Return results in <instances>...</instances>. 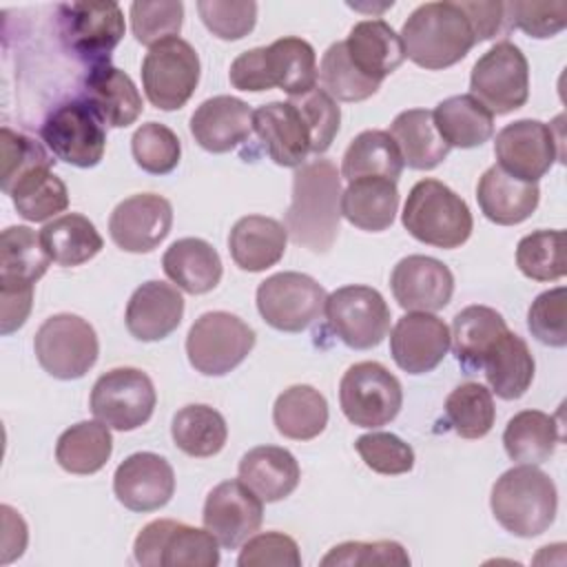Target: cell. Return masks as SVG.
<instances>
[{
	"label": "cell",
	"instance_id": "d590c367",
	"mask_svg": "<svg viewBox=\"0 0 567 567\" xmlns=\"http://www.w3.org/2000/svg\"><path fill=\"white\" fill-rule=\"evenodd\" d=\"M432 115L439 135L450 148H474L494 135V115L470 93L439 102Z\"/></svg>",
	"mask_w": 567,
	"mask_h": 567
},
{
	"label": "cell",
	"instance_id": "ab89813d",
	"mask_svg": "<svg viewBox=\"0 0 567 567\" xmlns=\"http://www.w3.org/2000/svg\"><path fill=\"white\" fill-rule=\"evenodd\" d=\"M558 441L556 419L540 410H523L514 414L503 432L505 452L518 465L545 463L554 454Z\"/></svg>",
	"mask_w": 567,
	"mask_h": 567
},
{
	"label": "cell",
	"instance_id": "7c38bea8",
	"mask_svg": "<svg viewBox=\"0 0 567 567\" xmlns=\"http://www.w3.org/2000/svg\"><path fill=\"white\" fill-rule=\"evenodd\" d=\"M58 24L66 49L91 66L106 64L124 35V13L117 2L60 4Z\"/></svg>",
	"mask_w": 567,
	"mask_h": 567
},
{
	"label": "cell",
	"instance_id": "7402d4cb",
	"mask_svg": "<svg viewBox=\"0 0 567 567\" xmlns=\"http://www.w3.org/2000/svg\"><path fill=\"white\" fill-rule=\"evenodd\" d=\"M252 131L279 166L299 168L312 153L310 128L292 100L261 104L252 113Z\"/></svg>",
	"mask_w": 567,
	"mask_h": 567
},
{
	"label": "cell",
	"instance_id": "e575fe53",
	"mask_svg": "<svg viewBox=\"0 0 567 567\" xmlns=\"http://www.w3.org/2000/svg\"><path fill=\"white\" fill-rule=\"evenodd\" d=\"M485 379L492 392L505 401L520 399L534 379V357L523 337L507 330L485 357Z\"/></svg>",
	"mask_w": 567,
	"mask_h": 567
},
{
	"label": "cell",
	"instance_id": "6f0895ef",
	"mask_svg": "<svg viewBox=\"0 0 567 567\" xmlns=\"http://www.w3.org/2000/svg\"><path fill=\"white\" fill-rule=\"evenodd\" d=\"M308 128H310V135H312V153H326L339 131V122H341V111L337 106V102L323 91V89H312L303 95H295L290 97Z\"/></svg>",
	"mask_w": 567,
	"mask_h": 567
},
{
	"label": "cell",
	"instance_id": "44dd1931",
	"mask_svg": "<svg viewBox=\"0 0 567 567\" xmlns=\"http://www.w3.org/2000/svg\"><path fill=\"white\" fill-rule=\"evenodd\" d=\"M390 286L403 310L436 312L443 310L452 299L454 275L434 257L408 255L394 266Z\"/></svg>",
	"mask_w": 567,
	"mask_h": 567
},
{
	"label": "cell",
	"instance_id": "74e56055",
	"mask_svg": "<svg viewBox=\"0 0 567 567\" xmlns=\"http://www.w3.org/2000/svg\"><path fill=\"white\" fill-rule=\"evenodd\" d=\"M403 157L388 131H363L359 133L343 153L341 177L354 182L359 177H385L399 182L403 173Z\"/></svg>",
	"mask_w": 567,
	"mask_h": 567
},
{
	"label": "cell",
	"instance_id": "7dc6e473",
	"mask_svg": "<svg viewBox=\"0 0 567 567\" xmlns=\"http://www.w3.org/2000/svg\"><path fill=\"white\" fill-rule=\"evenodd\" d=\"M319 80L323 91L332 100L341 102H361L372 97L379 91V82L365 78L350 60L346 44L334 42L328 47V51L321 58L319 66Z\"/></svg>",
	"mask_w": 567,
	"mask_h": 567
},
{
	"label": "cell",
	"instance_id": "b9f144b4",
	"mask_svg": "<svg viewBox=\"0 0 567 567\" xmlns=\"http://www.w3.org/2000/svg\"><path fill=\"white\" fill-rule=\"evenodd\" d=\"M171 436L175 445L195 458L215 456L221 452L228 439L224 416L204 403H190L175 412L171 423Z\"/></svg>",
	"mask_w": 567,
	"mask_h": 567
},
{
	"label": "cell",
	"instance_id": "ac0fdd59",
	"mask_svg": "<svg viewBox=\"0 0 567 567\" xmlns=\"http://www.w3.org/2000/svg\"><path fill=\"white\" fill-rule=\"evenodd\" d=\"M173 226V206L155 193L131 195L120 202L109 217V233L117 248L126 252H151Z\"/></svg>",
	"mask_w": 567,
	"mask_h": 567
},
{
	"label": "cell",
	"instance_id": "ffe728a7",
	"mask_svg": "<svg viewBox=\"0 0 567 567\" xmlns=\"http://www.w3.org/2000/svg\"><path fill=\"white\" fill-rule=\"evenodd\" d=\"M113 492L131 512H155L173 498V467L155 452H135L117 465L113 474Z\"/></svg>",
	"mask_w": 567,
	"mask_h": 567
},
{
	"label": "cell",
	"instance_id": "f546056e",
	"mask_svg": "<svg viewBox=\"0 0 567 567\" xmlns=\"http://www.w3.org/2000/svg\"><path fill=\"white\" fill-rule=\"evenodd\" d=\"M266 86L281 89L290 97L303 95L317 84V55L310 42L286 35L261 47Z\"/></svg>",
	"mask_w": 567,
	"mask_h": 567
},
{
	"label": "cell",
	"instance_id": "f1b7e54d",
	"mask_svg": "<svg viewBox=\"0 0 567 567\" xmlns=\"http://www.w3.org/2000/svg\"><path fill=\"white\" fill-rule=\"evenodd\" d=\"M301 478L297 458L277 445L248 450L239 461V481L248 485L264 503H277L290 496Z\"/></svg>",
	"mask_w": 567,
	"mask_h": 567
},
{
	"label": "cell",
	"instance_id": "cb8c5ba5",
	"mask_svg": "<svg viewBox=\"0 0 567 567\" xmlns=\"http://www.w3.org/2000/svg\"><path fill=\"white\" fill-rule=\"evenodd\" d=\"M184 317V297L164 281H146L131 295L124 312L126 330L137 341L166 339Z\"/></svg>",
	"mask_w": 567,
	"mask_h": 567
},
{
	"label": "cell",
	"instance_id": "8992f818",
	"mask_svg": "<svg viewBox=\"0 0 567 567\" xmlns=\"http://www.w3.org/2000/svg\"><path fill=\"white\" fill-rule=\"evenodd\" d=\"M33 350L44 372L71 381L84 377L97 361L100 343L93 326L78 315H53L35 332Z\"/></svg>",
	"mask_w": 567,
	"mask_h": 567
},
{
	"label": "cell",
	"instance_id": "83f0119b",
	"mask_svg": "<svg viewBox=\"0 0 567 567\" xmlns=\"http://www.w3.org/2000/svg\"><path fill=\"white\" fill-rule=\"evenodd\" d=\"M286 226L266 215H246L235 221L228 235L233 261L248 272H261L275 266L286 252Z\"/></svg>",
	"mask_w": 567,
	"mask_h": 567
},
{
	"label": "cell",
	"instance_id": "f907efd6",
	"mask_svg": "<svg viewBox=\"0 0 567 567\" xmlns=\"http://www.w3.org/2000/svg\"><path fill=\"white\" fill-rule=\"evenodd\" d=\"M363 463L385 476L405 474L414 467V450L392 432H370L354 443Z\"/></svg>",
	"mask_w": 567,
	"mask_h": 567
},
{
	"label": "cell",
	"instance_id": "9f6ffc18",
	"mask_svg": "<svg viewBox=\"0 0 567 567\" xmlns=\"http://www.w3.org/2000/svg\"><path fill=\"white\" fill-rule=\"evenodd\" d=\"M2 175L0 188L9 195L11 186L31 168L42 164H53L49 153L42 148L40 142L24 133H16L9 126H2Z\"/></svg>",
	"mask_w": 567,
	"mask_h": 567
},
{
	"label": "cell",
	"instance_id": "52a82bcc",
	"mask_svg": "<svg viewBox=\"0 0 567 567\" xmlns=\"http://www.w3.org/2000/svg\"><path fill=\"white\" fill-rule=\"evenodd\" d=\"M133 554L146 567H215L219 543L206 527L159 518L142 527Z\"/></svg>",
	"mask_w": 567,
	"mask_h": 567
},
{
	"label": "cell",
	"instance_id": "7bdbcfd3",
	"mask_svg": "<svg viewBox=\"0 0 567 567\" xmlns=\"http://www.w3.org/2000/svg\"><path fill=\"white\" fill-rule=\"evenodd\" d=\"M20 217L27 221H44L69 206L64 182L51 171V164L27 171L9 190Z\"/></svg>",
	"mask_w": 567,
	"mask_h": 567
},
{
	"label": "cell",
	"instance_id": "f6af8a7d",
	"mask_svg": "<svg viewBox=\"0 0 567 567\" xmlns=\"http://www.w3.org/2000/svg\"><path fill=\"white\" fill-rule=\"evenodd\" d=\"M445 419L458 436L483 439L496 419L492 390L474 381L456 385L445 399Z\"/></svg>",
	"mask_w": 567,
	"mask_h": 567
},
{
	"label": "cell",
	"instance_id": "7a4b0ae2",
	"mask_svg": "<svg viewBox=\"0 0 567 567\" xmlns=\"http://www.w3.org/2000/svg\"><path fill=\"white\" fill-rule=\"evenodd\" d=\"M401 42L405 58L439 71L461 62L476 44L474 29L458 2H425L403 22Z\"/></svg>",
	"mask_w": 567,
	"mask_h": 567
},
{
	"label": "cell",
	"instance_id": "f5cc1de1",
	"mask_svg": "<svg viewBox=\"0 0 567 567\" xmlns=\"http://www.w3.org/2000/svg\"><path fill=\"white\" fill-rule=\"evenodd\" d=\"M323 567L330 565H346V567H372V565H394V567H408L410 556L396 540H374V543H361V540H348L341 545H334L323 558Z\"/></svg>",
	"mask_w": 567,
	"mask_h": 567
},
{
	"label": "cell",
	"instance_id": "6125c7cd",
	"mask_svg": "<svg viewBox=\"0 0 567 567\" xmlns=\"http://www.w3.org/2000/svg\"><path fill=\"white\" fill-rule=\"evenodd\" d=\"M2 512V563H11L13 558H20L27 547V525L22 516L11 509L9 505L0 507Z\"/></svg>",
	"mask_w": 567,
	"mask_h": 567
},
{
	"label": "cell",
	"instance_id": "d6a6232c",
	"mask_svg": "<svg viewBox=\"0 0 567 567\" xmlns=\"http://www.w3.org/2000/svg\"><path fill=\"white\" fill-rule=\"evenodd\" d=\"M507 323L501 312L489 306H467L454 321L450 332V346L456 361L465 370H478L496 346V341L507 332Z\"/></svg>",
	"mask_w": 567,
	"mask_h": 567
},
{
	"label": "cell",
	"instance_id": "ba28073f",
	"mask_svg": "<svg viewBox=\"0 0 567 567\" xmlns=\"http://www.w3.org/2000/svg\"><path fill=\"white\" fill-rule=\"evenodd\" d=\"M470 95L492 115H507L529 97V64L523 51L503 40L485 51L470 75Z\"/></svg>",
	"mask_w": 567,
	"mask_h": 567
},
{
	"label": "cell",
	"instance_id": "1f68e13d",
	"mask_svg": "<svg viewBox=\"0 0 567 567\" xmlns=\"http://www.w3.org/2000/svg\"><path fill=\"white\" fill-rule=\"evenodd\" d=\"M399 208L396 182L385 177H359L341 193V215L357 228L381 233L392 226Z\"/></svg>",
	"mask_w": 567,
	"mask_h": 567
},
{
	"label": "cell",
	"instance_id": "5bb4252c",
	"mask_svg": "<svg viewBox=\"0 0 567 567\" xmlns=\"http://www.w3.org/2000/svg\"><path fill=\"white\" fill-rule=\"evenodd\" d=\"M40 135L58 159L78 168L100 164L106 148L104 124L84 100L55 106L42 122Z\"/></svg>",
	"mask_w": 567,
	"mask_h": 567
},
{
	"label": "cell",
	"instance_id": "4316f807",
	"mask_svg": "<svg viewBox=\"0 0 567 567\" xmlns=\"http://www.w3.org/2000/svg\"><path fill=\"white\" fill-rule=\"evenodd\" d=\"M343 44L352 64L379 84L405 60L401 35L385 20L357 22Z\"/></svg>",
	"mask_w": 567,
	"mask_h": 567
},
{
	"label": "cell",
	"instance_id": "4dcf8cb0",
	"mask_svg": "<svg viewBox=\"0 0 567 567\" xmlns=\"http://www.w3.org/2000/svg\"><path fill=\"white\" fill-rule=\"evenodd\" d=\"M162 268L166 277L188 295L210 292L224 272L219 252L199 237L173 241L162 257Z\"/></svg>",
	"mask_w": 567,
	"mask_h": 567
},
{
	"label": "cell",
	"instance_id": "d4e9b609",
	"mask_svg": "<svg viewBox=\"0 0 567 567\" xmlns=\"http://www.w3.org/2000/svg\"><path fill=\"white\" fill-rule=\"evenodd\" d=\"M102 124L126 128L142 113V95L133 80L111 62L91 66L84 78V97Z\"/></svg>",
	"mask_w": 567,
	"mask_h": 567
},
{
	"label": "cell",
	"instance_id": "836d02e7",
	"mask_svg": "<svg viewBox=\"0 0 567 567\" xmlns=\"http://www.w3.org/2000/svg\"><path fill=\"white\" fill-rule=\"evenodd\" d=\"M388 133L396 142L403 164L414 171H432L450 153V146L434 126V115L427 109H408L399 113Z\"/></svg>",
	"mask_w": 567,
	"mask_h": 567
},
{
	"label": "cell",
	"instance_id": "d6986e66",
	"mask_svg": "<svg viewBox=\"0 0 567 567\" xmlns=\"http://www.w3.org/2000/svg\"><path fill=\"white\" fill-rule=\"evenodd\" d=\"M450 350V328L432 312H408L390 332V354L408 374L432 372Z\"/></svg>",
	"mask_w": 567,
	"mask_h": 567
},
{
	"label": "cell",
	"instance_id": "bcb514c9",
	"mask_svg": "<svg viewBox=\"0 0 567 567\" xmlns=\"http://www.w3.org/2000/svg\"><path fill=\"white\" fill-rule=\"evenodd\" d=\"M516 266L534 281H556L565 275V233L534 230L516 246Z\"/></svg>",
	"mask_w": 567,
	"mask_h": 567
},
{
	"label": "cell",
	"instance_id": "680465c9",
	"mask_svg": "<svg viewBox=\"0 0 567 567\" xmlns=\"http://www.w3.org/2000/svg\"><path fill=\"white\" fill-rule=\"evenodd\" d=\"M239 567H264V565H277V567H299L301 554L295 538L281 532H264L252 534L248 540H244V547L237 556Z\"/></svg>",
	"mask_w": 567,
	"mask_h": 567
},
{
	"label": "cell",
	"instance_id": "3957f363",
	"mask_svg": "<svg viewBox=\"0 0 567 567\" xmlns=\"http://www.w3.org/2000/svg\"><path fill=\"white\" fill-rule=\"evenodd\" d=\"M494 518L514 536L532 538L549 529L558 509V492L549 474L536 465L503 472L489 496Z\"/></svg>",
	"mask_w": 567,
	"mask_h": 567
},
{
	"label": "cell",
	"instance_id": "f35d334b",
	"mask_svg": "<svg viewBox=\"0 0 567 567\" xmlns=\"http://www.w3.org/2000/svg\"><path fill=\"white\" fill-rule=\"evenodd\" d=\"M40 239L51 261L64 268L80 266L93 259L104 246L93 221H89V217L80 213H66L44 224V228L40 230Z\"/></svg>",
	"mask_w": 567,
	"mask_h": 567
},
{
	"label": "cell",
	"instance_id": "11a10c76",
	"mask_svg": "<svg viewBox=\"0 0 567 567\" xmlns=\"http://www.w3.org/2000/svg\"><path fill=\"white\" fill-rule=\"evenodd\" d=\"M565 303H567V290L563 286L545 290L532 301L527 310V326H529V332L540 343L551 348H563L567 343Z\"/></svg>",
	"mask_w": 567,
	"mask_h": 567
},
{
	"label": "cell",
	"instance_id": "2e32d148",
	"mask_svg": "<svg viewBox=\"0 0 567 567\" xmlns=\"http://www.w3.org/2000/svg\"><path fill=\"white\" fill-rule=\"evenodd\" d=\"M560 137L540 120H516L496 133L494 155L507 175L538 182L560 157Z\"/></svg>",
	"mask_w": 567,
	"mask_h": 567
},
{
	"label": "cell",
	"instance_id": "60d3db41",
	"mask_svg": "<svg viewBox=\"0 0 567 567\" xmlns=\"http://www.w3.org/2000/svg\"><path fill=\"white\" fill-rule=\"evenodd\" d=\"M111 452L113 439L102 421H80L64 430L55 443V461L69 474L100 472Z\"/></svg>",
	"mask_w": 567,
	"mask_h": 567
},
{
	"label": "cell",
	"instance_id": "9a60e30c",
	"mask_svg": "<svg viewBox=\"0 0 567 567\" xmlns=\"http://www.w3.org/2000/svg\"><path fill=\"white\" fill-rule=\"evenodd\" d=\"M326 290L303 272H277L257 288V310L268 326L281 332L306 330L326 308Z\"/></svg>",
	"mask_w": 567,
	"mask_h": 567
},
{
	"label": "cell",
	"instance_id": "816d5d0a",
	"mask_svg": "<svg viewBox=\"0 0 567 567\" xmlns=\"http://www.w3.org/2000/svg\"><path fill=\"white\" fill-rule=\"evenodd\" d=\"M505 20L532 38H551L567 27V2H505Z\"/></svg>",
	"mask_w": 567,
	"mask_h": 567
},
{
	"label": "cell",
	"instance_id": "8fae6325",
	"mask_svg": "<svg viewBox=\"0 0 567 567\" xmlns=\"http://www.w3.org/2000/svg\"><path fill=\"white\" fill-rule=\"evenodd\" d=\"M157 394L146 372L137 368H113L91 390V412L104 425L131 432L142 427L155 410Z\"/></svg>",
	"mask_w": 567,
	"mask_h": 567
},
{
	"label": "cell",
	"instance_id": "c3c4849f",
	"mask_svg": "<svg viewBox=\"0 0 567 567\" xmlns=\"http://www.w3.org/2000/svg\"><path fill=\"white\" fill-rule=\"evenodd\" d=\"M131 153L142 171L151 175H166L179 164L182 144L168 126L159 122H146L133 133Z\"/></svg>",
	"mask_w": 567,
	"mask_h": 567
},
{
	"label": "cell",
	"instance_id": "5b68a950",
	"mask_svg": "<svg viewBox=\"0 0 567 567\" xmlns=\"http://www.w3.org/2000/svg\"><path fill=\"white\" fill-rule=\"evenodd\" d=\"M255 348V330L237 315L204 312L188 330L186 354L190 365L206 377H221L235 370Z\"/></svg>",
	"mask_w": 567,
	"mask_h": 567
},
{
	"label": "cell",
	"instance_id": "277c9868",
	"mask_svg": "<svg viewBox=\"0 0 567 567\" xmlns=\"http://www.w3.org/2000/svg\"><path fill=\"white\" fill-rule=\"evenodd\" d=\"M401 221L421 244L458 248L472 235V213L465 199L439 179H421L408 193Z\"/></svg>",
	"mask_w": 567,
	"mask_h": 567
},
{
	"label": "cell",
	"instance_id": "681fc988",
	"mask_svg": "<svg viewBox=\"0 0 567 567\" xmlns=\"http://www.w3.org/2000/svg\"><path fill=\"white\" fill-rule=\"evenodd\" d=\"M184 20V4L179 0L157 2H133L131 4V29L140 44L155 47L168 38H177Z\"/></svg>",
	"mask_w": 567,
	"mask_h": 567
},
{
	"label": "cell",
	"instance_id": "6da1fadb",
	"mask_svg": "<svg viewBox=\"0 0 567 567\" xmlns=\"http://www.w3.org/2000/svg\"><path fill=\"white\" fill-rule=\"evenodd\" d=\"M341 173L330 159L301 164L292 175V199L284 217L290 239L312 252H328L339 235Z\"/></svg>",
	"mask_w": 567,
	"mask_h": 567
},
{
	"label": "cell",
	"instance_id": "91938a15",
	"mask_svg": "<svg viewBox=\"0 0 567 567\" xmlns=\"http://www.w3.org/2000/svg\"><path fill=\"white\" fill-rule=\"evenodd\" d=\"M33 303V284L0 281V332L11 334L24 326Z\"/></svg>",
	"mask_w": 567,
	"mask_h": 567
},
{
	"label": "cell",
	"instance_id": "603a6c76",
	"mask_svg": "<svg viewBox=\"0 0 567 567\" xmlns=\"http://www.w3.org/2000/svg\"><path fill=\"white\" fill-rule=\"evenodd\" d=\"M252 109L233 95L204 100L190 115V135L210 153H228L252 133Z\"/></svg>",
	"mask_w": 567,
	"mask_h": 567
},
{
	"label": "cell",
	"instance_id": "484cf974",
	"mask_svg": "<svg viewBox=\"0 0 567 567\" xmlns=\"http://www.w3.org/2000/svg\"><path fill=\"white\" fill-rule=\"evenodd\" d=\"M481 213L498 224L514 226L525 221L538 206L540 188L534 182H523L507 175L501 166H489L476 186Z\"/></svg>",
	"mask_w": 567,
	"mask_h": 567
},
{
	"label": "cell",
	"instance_id": "30bf717a",
	"mask_svg": "<svg viewBox=\"0 0 567 567\" xmlns=\"http://www.w3.org/2000/svg\"><path fill=\"white\" fill-rule=\"evenodd\" d=\"M199 82V55L190 42L168 38L148 49L142 62V86L148 102L162 111L182 109Z\"/></svg>",
	"mask_w": 567,
	"mask_h": 567
},
{
	"label": "cell",
	"instance_id": "9c48e42d",
	"mask_svg": "<svg viewBox=\"0 0 567 567\" xmlns=\"http://www.w3.org/2000/svg\"><path fill=\"white\" fill-rule=\"evenodd\" d=\"M339 403L352 425L381 427L396 419L403 405V390L388 368L377 361H361L341 377Z\"/></svg>",
	"mask_w": 567,
	"mask_h": 567
},
{
	"label": "cell",
	"instance_id": "4fadbf2b",
	"mask_svg": "<svg viewBox=\"0 0 567 567\" xmlns=\"http://www.w3.org/2000/svg\"><path fill=\"white\" fill-rule=\"evenodd\" d=\"M326 319L332 332L354 350L379 346L390 330V308L370 286H341L326 299Z\"/></svg>",
	"mask_w": 567,
	"mask_h": 567
},
{
	"label": "cell",
	"instance_id": "db71d44e",
	"mask_svg": "<svg viewBox=\"0 0 567 567\" xmlns=\"http://www.w3.org/2000/svg\"><path fill=\"white\" fill-rule=\"evenodd\" d=\"M197 11L206 29L221 40H239L255 29L257 4L255 2H228V0H199Z\"/></svg>",
	"mask_w": 567,
	"mask_h": 567
},
{
	"label": "cell",
	"instance_id": "ee69618b",
	"mask_svg": "<svg viewBox=\"0 0 567 567\" xmlns=\"http://www.w3.org/2000/svg\"><path fill=\"white\" fill-rule=\"evenodd\" d=\"M40 235L29 226H9L0 237V281L7 284H35L49 268Z\"/></svg>",
	"mask_w": 567,
	"mask_h": 567
},
{
	"label": "cell",
	"instance_id": "e0dca14e",
	"mask_svg": "<svg viewBox=\"0 0 567 567\" xmlns=\"http://www.w3.org/2000/svg\"><path fill=\"white\" fill-rule=\"evenodd\" d=\"M202 518L221 547L235 549L259 529L264 501L239 478L224 481L208 492Z\"/></svg>",
	"mask_w": 567,
	"mask_h": 567
},
{
	"label": "cell",
	"instance_id": "8d00e7d4",
	"mask_svg": "<svg viewBox=\"0 0 567 567\" xmlns=\"http://www.w3.org/2000/svg\"><path fill=\"white\" fill-rule=\"evenodd\" d=\"M272 421L277 432L286 439H317L328 425V401L312 385H290L277 396Z\"/></svg>",
	"mask_w": 567,
	"mask_h": 567
},
{
	"label": "cell",
	"instance_id": "94428289",
	"mask_svg": "<svg viewBox=\"0 0 567 567\" xmlns=\"http://www.w3.org/2000/svg\"><path fill=\"white\" fill-rule=\"evenodd\" d=\"M465 11L476 42L492 40L503 31H509L505 20V2H458Z\"/></svg>",
	"mask_w": 567,
	"mask_h": 567
}]
</instances>
